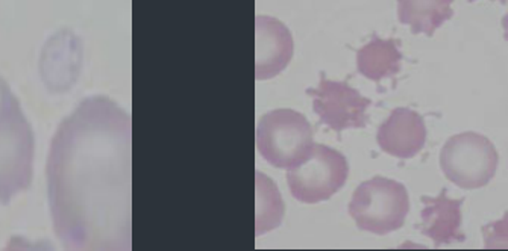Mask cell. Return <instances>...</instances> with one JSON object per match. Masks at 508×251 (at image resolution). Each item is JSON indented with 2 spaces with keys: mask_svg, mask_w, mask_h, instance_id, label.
<instances>
[{
  "mask_svg": "<svg viewBox=\"0 0 508 251\" xmlns=\"http://www.w3.org/2000/svg\"><path fill=\"white\" fill-rule=\"evenodd\" d=\"M347 211L360 230L387 235L404 225L410 198L402 183L377 175L357 188Z\"/></svg>",
  "mask_w": 508,
  "mask_h": 251,
  "instance_id": "cell-3",
  "label": "cell"
},
{
  "mask_svg": "<svg viewBox=\"0 0 508 251\" xmlns=\"http://www.w3.org/2000/svg\"><path fill=\"white\" fill-rule=\"evenodd\" d=\"M313 110L319 115V125L327 124L337 133L346 129H363L369 124L370 98L363 97L347 82H334L322 74L318 88H310Z\"/></svg>",
  "mask_w": 508,
  "mask_h": 251,
  "instance_id": "cell-7",
  "label": "cell"
},
{
  "mask_svg": "<svg viewBox=\"0 0 508 251\" xmlns=\"http://www.w3.org/2000/svg\"><path fill=\"white\" fill-rule=\"evenodd\" d=\"M313 146L311 124L293 110H275L258 121L256 148L277 168H293L310 155Z\"/></svg>",
  "mask_w": 508,
  "mask_h": 251,
  "instance_id": "cell-4",
  "label": "cell"
},
{
  "mask_svg": "<svg viewBox=\"0 0 508 251\" xmlns=\"http://www.w3.org/2000/svg\"><path fill=\"white\" fill-rule=\"evenodd\" d=\"M131 115L84 98L60 125L46 179L54 230L70 250H131Z\"/></svg>",
  "mask_w": 508,
  "mask_h": 251,
  "instance_id": "cell-1",
  "label": "cell"
},
{
  "mask_svg": "<svg viewBox=\"0 0 508 251\" xmlns=\"http://www.w3.org/2000/svg\"><path fill=\"white\" fill-rule=\"evenodd\" d=\"M402 53L393 40H381L373 35L368 44L357 52V67L364 78L381 82L395 78L401 70Z\"/></svg>",
  "mask_w": 508,
  "mask_h": 251,
  "instance_id": "cell-11",
  "label": "cell"
},
{
  "mask_svg": "<svg viewBox=\"0 0 508 251\" xmlns=\"http://www.w3.org/2000/svg\"><path fill=\"white\" fill-rule=\"evenodd\" d=\"M422 223L416 225L422 235L428 236L436 247L464 242L466 236L461 232V205L464 198L452 200L446 196V189L436 198L422 197Z\"/></svg>",
  "mask_w": 508,
  "mask_h": 251,
  "instance_id": "cell-10",
  "label": "cell"
},
{
  "mask_svg": "<svg viewBox=\"0 0 508 251\" xmlns=\"http://www.w3.org/2000/svg\"><path fill=\"white\" fill-rule=\"evenodd\" d=\"M256 182V215H255V235L261 236L281 225L284 220L286 205L275 182L260 171L255 175Z\"/></svg>",
  "mask_w": 508,
  "mask_h": 251,
  "instance_id": "cell-13",
  "label": "cell"
},
{
  "mask_svg": "<svg viewBox=\"0 0 508 251\" xmlns=\"http://www.w3.org/2000/svg\"><path fill=\"white\" fill-rule=\"evenodd\" d=\"M34 132L17 97L0 78V205L28 189L34 174Z\"/></svg>",
  "mask_w": 508,
  "mask_h": 251,
  "instance_id": "cell-2",
  "label": "cell"
},
{
  "mask_svg": "<svg viewBox=\"0 0 508 251\" xmlns=\"http://www.w3.org/2000/svg\"><path fill=\"white\" fill-rule=\"evenodd\" d=\"M451 5L449 0H399L398 19L411 26L413 33L432 37L441 24L452 19Z\"/></svg>",
  "mask_w": 508,
  "mask_h": 251,
  "instance_id": "cell-12",
  "label": "cell"
},
{
  "mask_svg": "<svg viewBox=\"0 0 508 251\" xmlns=\"http://www.w3.org/2000/svg\"><path fill=\"white\" fill-rule=\"evenodd\" d=\"M498 162L495 146L477 132L454 135L440 152V168L445 178L463 189L486 187L495 178Z\"/></svg>",
  "mask_w": 508,
  "mask_h": 251,
  "instance_id": "cell-5",
  "label": "cell"
},
{
  "mask_svg": "<svg viewBox=\"0 0 508 251\" xmlns=\"http://www.w3.org/2000/svg\"><path fill=\"white\" fill-rule=\"evenodd\" d=\"M377 141L387 155L399 159L418 156L427 142V125L423 116L408 107H396L379 125Z\"/></svg>",
  "mask_w": 508,
  "mask_h": 251,
  "instance_id": "cell-9",
  "label": "cell"
},
{
  "mask_svg": "<svg viewBox=\"0 0 508 251\" xmlns=\"http://www.w3.org/2000/svg\"><path fill=\"white\" fill-rule=\"evenodd\" d=\"M349 174L346 157L337 150L314 144L301 164L287 170V183L297 202L314 205L327 202L345 187Z\"/></svg>",
  "mask_w": 508,
  "mask_h": 251,
  "instance_id": "cell-6",
  "label": "cell"
},
{
  "mask_svg": "<svg viewBox=\"0 0 508 251\" xmlns=\"http://www.w3.org/2000/svg\"><path fill=\"white\" fill-rule=\"evenodd\" d=\"M255 78L265 80L286 70L295 52L293 37L284 23L273 17L255 19Z\"/></svg>",
  "mask_w": 508,
  "mask_h": 251,
  "instance_id": "cell-8",
  "label": "cell"
}]
</instances>
